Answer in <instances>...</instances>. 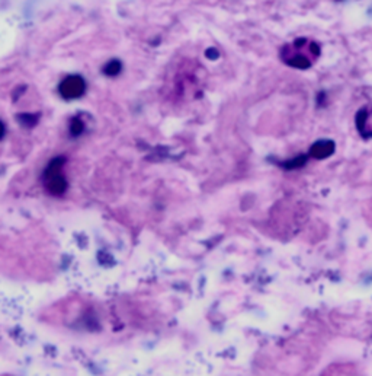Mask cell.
Returning <instances> with one entry per match:
<instances>
[{
	"instance_id": "cell-6",
	"label": "cell",
	"mask_w": 372,
	"mask_h": 376,
	"mask_svg": "<svg viewBox=\"0 0 372 376\" xmlns=\"http://www.w3.org/2000/svg\"><path fill=\"white\" fill-rule=\"evenodd\" d=\"M309 159V155H301V157H297V158H292L284 164H281L284 168H287V170H296V168H301L302 165H305V162H307Z\"/></svg>"
},
{
	"instance_id": "cell-1",
	"label": "cell",
	"mask_w": 372,
	"mask_h": 376,
	"mask_svg": "<svg viewBox=\"0 0 372 376\" xmlns=\"http://www.w3.org/2000/svg\"><path fill=\"white\" fill-rule=\"evenodd\" d=\"M322 47L311 38H296L294 41L287 43L279 50V57L282 63L292 69L307 70L320 59Z\"/></svg>"
},
{
	"instance_id": "cell-3",
	"label": "cell",
	"mask_w": 372,
	"mask_h": 376,
	"mask_svg": "<svg viewBox=\"0 0 372 376\" xmlns=\"http://www.w3.org/2000/svg\"><path fill=\"white\" fill-rule=\"evenodd\" d=\"M86 90V82L82 76H68L61 81L59 86V92L64 99H77L81 98Z\"/></svg>"
},
{
	"instance_id": "cell-4",
	"label": "cell",
	"mask_w": 372,
	"mask_h": 376,
	"mask_svg": "<svg viewBox=\"0 0 372 376\" xmlns=\"http://www.w3.org/2000/svg\"><path fill=\"white\" fill-rule=\"evenodd\" d=\"M356 130L364 139H372V103L362 107L355 117Z\"/></svg>"
},
{
	"instance_id": "cell-7",
	"label": "cell",
	"mask_w": 372,
	"mask_h": 376,
	"mask_svg": "<svg viewBox=\"0 0 372 376\" xmlns=\"http://www.w3.org/2000/svg\"><path fill=\"white\" fill-rule=\"evenodd\" d=\"M121 68H123L121 63H119L118 60H112L106 64L103 72H105V75H108V76H116L119 72H121Z\"/></svg>"
},
{
	"instance_id": "cell-8",
	"label": "cell",
	"mask_w": 372,
	"mask_h": 376,
	"mask_svg": "<svg viewBox=\"0 0 372 376\" xmlns=\"http://www.w3.org/2000/svg\"><path fill=\"white\" fill-rule=\"evenodd\" d=\"M82 130H83V123H82V121H79V120H74L73 124H72V132H73L74 135H79Z\"/></svg>"
},
{
	"instance_id": "cell-2",
	"label": "cell",
	"mask_w": 372,
	"mask_h": 376,
	"mask_svg": "<svg viewBox=\"0 0 372 376\" xmlns=\"http://www.w3.org/2000/svg\"><path fill=\"white\" fill-rule=\"evenodd\" d=\"M64 158H54L52 159L43 174V183L45 190L51 194V196H63V194L68 191L69 183L68 178L64 175Z\"/></svg>"
},
{
	"instance_id": "cell-5",
	"label": "cell",
	"mask_w": 372,
	"mask_h": 376,
	"mask_svg": "<svg viewBox=\"0 0 372 376\" xmlns=\"http://www.w3.org/2000/svg\"><path fill=\"white\" fill-rule=\"evenodd\" d=\"M335 148H336L335 141H331L329 139L317 140L316 144L310 148L307 155L309 158H313V159H326L335 153Z\"/></svg>"
},
{
	"instance_id": "cell-9",
	"label": "cell",
	"mask_w": 372,
	"mask_h": 376,
	"mask_svg": "<svg viewBox=\"0 0 372 376\" xmlns=\"http://www.w3.org/2000/svg\"><path fill=\"white\" fill-rule=\"evenodd\" d=\"M3 133H5V126L2 123H0V137L3 136Z\"/></svg>"
}]
</instances>
